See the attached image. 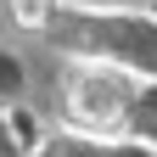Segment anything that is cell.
<instances>
[{
    "mask_svg": "<svg viewBox=\"0 0 157 157\" xmlns=\"http://www.w3.org/2000/svg\"><path fill=\"white\" fill-rule=\"evenodd\" d=\"M45 39L62 56L112 62V67L135 73L140 84L157 78V17L146 6H67Z\"/></svg>",
    "mask_w": 157,
    "mask_h": 157,
    "instance_id": "obj_1",
    "label": "cell"
},
{
    "mask_svg": "<svg viewBox=\"0 0 157 157\" xmlns=\"http://www.w3.org/2000/svg\"><path fill=\"white\" fill-rule=\"evenodd\" d=\"M135 101H140V78L112 67V62H84L67 56L62 67V129L78 135H129Z\"/></svg>",
    "mask_w": 157,
    "mask_h": 157,
    "instance_id": "obj_2",
    "label": "cell"
},
{
    "mask_svg": "<svg viewBox=\"0 0 157 157\" xmlns=\"http://www.w3.org/2000/svg\"><path fill=\"white\" fill-rule=\"evenodd\" d=\"M34 157H157L140 135H78V129H45Z\"/></svg>",
    "mask_w": 157,
    "mask_h": 157,
    "instance_id": "obj_3",
    "label": "cell"
},
{
    "mask_svg": "<svg viewBox=\"0 0 157 157\" xmlns=\"http://www.w3.org/2000/svg\"><path fill=\"white\" fill-rule=\"evenodd\" d=\"M45 140V124H34L23 107H0V157H34Z\"/></svg>",
    "mask_w": 157,
    "mask_h": 157,
    "instance_id": "obj_4",
    "label": "cell"
},
{
    "mask_svg": "<svg viewBox=\"0 0 157 157\" xmlns=\"http://www.w3.org/2000/svg\"><path fill=\"white\" fill-rule=\"evenodd\" d=\"M67 0H6V17L17 34H51L56 23H62Z\"/></svg>",
    "mask_w": 157,
    "mask_h": 157,
    "instance_id": "obj_5",
    "label": "cell"
},
{
    "mask_svg": "<svg viewBox=\"0 0 157 157\" xmlns=\"http://www.w3.org/2000/svg\"><path fill=\"white\" fill-rule=\"evenodd\" d=\"M129 135H140V140H151V146H157V78H146V84H140V101H135Z\"/></svg>",
    "mask_w": 157,
    "mask_h": 157,
    "instance_id": "obj_6",
    "label": "cell"
},
{
    "mask_svg": "<svg viewBox=\"0 0 157 157\" xmlns=\"http://www.w3.org/2000/svg\"><path fill=\"white\" fill-rule=\"evenodd\" d=\"M17 95H23V62L0 51V107H17Z\"/></svg>",
    "mask_w": 157,
    "mask_h": 157,
    "instance_id": "obj_7",
    "label": "cell"
},
{
    "mask_svg": "<svg viewBox=\"0 0 157 157\" xmlns=\"http://www.w3.org/2000/svg\"><path fill=\"white\" fill-rule=\"evenodd\" d=\"M140 6H146V11H151V17H157V0H140Z\"/></svg>",
    "mask_w": 157,
    "mask_h": 157,
    "instance_id": "obj_8",
    "label": "cell"
}]
</instances>
